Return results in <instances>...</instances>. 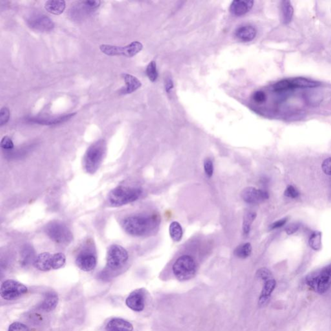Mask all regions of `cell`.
<instances>
[{
  "instance_id": "obj_2",
  "label": "cell",
  "mask_w": 331,
  "mask_h": 331,
  "mask_svg": "<svg viewBox=\"0 0 331 331\" xmlns=\"http://www.w3.org/2000/svg\"><path fill=\"white\" fill-rule=\"evenodd\" d=\"M107 144L104 140L94 142L87 148L83 159V165L87 173L94 174L97 172L106 155Z\"/></svg>"
},
{
  "instance_id": "obj_35",
  "label": "cell",
  "mask_w": 331,
  "mask_h": 331,
  "mask_svg": "<svg viewBox=\"0 0 331 331\" xmlns=\"http://www.w3.org/2000/svg\"><path fill=\"white\" fill-rule=\"evenodd\" d=\"M1 147L5 150H12L14 148V143L11 139L8 136H5L1 140Z\"/></svg>"
},
{
  "instance_id": "obj_25",
  "label": "cell",
  "mask_w": 331,
  "mask_h": 331,
  "mask_svg": "<svg viewBox=\"0 0 331 331\" xmlns=\"http://www.w3.org/2000/svg\"><path fill=\"white\" fill-rule=\"evenodd\" d=\"M170 235L172 240L175 242H179L181 240L183 236V230L181 225L178 222L174 221L171 223L170 226Z\"/></svg>"
},
{
  "instance_id": "obj_31",
  "label": "cell",
  "mask_w": 331,
  "mask_h": 331,
  "mask_svg": "<svg viewBox=\"0 0 331 331\" xmlns=\"http://www.w3.org/2000/svg\"><path fill=\"white\" fill-rule=\"evenodd\" d=\"M9 118V109L6 107H2L1 111H0V126H3L7 123Z\"/></svg>"
},
{
  "instance_id": "obj_14",
  "label": "cell",
  "mask_w": 331,
  "mask_h": 331,
  "mask_svg": "<svg viewBox=\"0 0 331 331\" xmlns=\"http://www.w3.org/2000/svg\"><path fill=\"white\" fill-rule=\"evenodd\" d=\"M97 259L93 253L84 252L80 253L76 258V264L80 270L84 272H90L95 269Z\"/></svg>"
},
{
  "instance_id": "obj_42",
  "label": "cell",
  "mask_w": 331,
  "mask_h": 331,
  "mask_svg": "<svg viewBox=\"0 0 331 331\" xmlns=\"http://www.w3.org/2000/svg\"><path fill=\"white\" fill-rule=\"evenodd\" d=\"M166 91L168 93H170L171 90L174 88V84L173 81L171 78H167L166 80L165 84Z\"/></svg>"
},
{
  "instance_id": "obj_15",
  "label": "cell",
  "mask_w": 331,
  "mask_h": 331,
  "mask_svg": "<svg viewBox=\"0 0 331 331\" xmlns=\"http://www.w3.org/2000/svg\"><path fill=\"white\" fill-rule=\"evenodd\" d=\"M254 3V1L251 0H235L230 5V11L234 16H243L252 9Z\"/></svg>"
},
{
  "instance_id": "obj_6",
  "label": "cell",
  "mask_w": 331,
  "mask_h": 331,
  "mask_svg": "<svg viewBox=\"0 0 331 331\" xmlns=\"http://www.w3.org/2000/svg\"><path fill=\"white\" fill-rule=\"evenodd\" d=\"M173 272L179 281L191 280L196 275L197 265L191 256L184 255L177 259L173 266Z\"/></svg>"
},
{
  "instance_id": "obj_20",
  "label": "cell",
  "mask_w": 331,
  "mask_h": 331,
  "mask_svg": "<svg viewBox=\"0 0 331 331\" xmlns=\"http://www.w3.org/2000/svg\"><path fill=\"white\" fill-rule=\"evenodd\" d=\"M75 113H69L67 115L58 116L51 118H30L28 121L41 125H54L63 123L69 120Z\"/></svg>"
},
{
  "instance_id": "obj_13",
  "label": "cell",
  "mask_w": 331,
  "mask_h": 331,
  "mask_svg": "<svg viewBox=\"0 0 331 331\" xmlns=\"http://www.w3.org/2000/svg\"><path fill=\"white\" fill-rule=\"evenodd\" d=\"M242 197L245 202L256 205L268 199L269 194L266 190L256 189L254 187H247L243 190Z\"/></svg>"
},
{
  "instance_id": "obj_8",
  "label": "cell",
  "mask_w": 331,
  "mask_h": 331,
  "mask_svg": "<svg viewBox=\"0 0 331 331\" xmlns=\"http://www.w3.org/2000/svg\"><path fill=\"white\" fill-rule=\"evenodd\" d=\"M143 49V45L139 41H133L130 44L120 47L112 45L103 44L100 46V50L107 56H123L131 58L137 54Z\"/></svg>"
},
{
  "instance_id": "obj_18",
  "label": "cell",
  "mask_w": 331,
  "mask_h": 331,
  "mask_svg": "<svg viewBox=\"0 0 331 331\" xmlns=\"http://www.w3.org/2000/svg\"><path fill=\"white\" fill-rule=\"evenodd\" d=\"M276 286V282L273 278L264 281V287H263L260 299H259V305L260 306H264L268 303L272 293L275 291Z\"/></svg>"
},
{
  "instance_id": "obj_4",
  "label": "cell",
  "mask_w": 331,
  "mask_h": 331,
  "mask_svg": "<svg viewBox=\"0 0 331 331\" xmlns=\"http://www.w3.org/2000/svg\"><path fill=\"white\" fill-rule=\"evenodd\" d=\"M306 283L315 292L320 295L326 293L331 287V264L310 274L306 278Z\"/></svg>"
},
{
  "instance_id": "obj_29",
  "label": "cell",
  "mask_w": 331,
  "mask_h": 331,
  "mask_svg": "<svg viewBox=\"0 0 331 331\" xmlns=\"http://www.w3.org/2000/svg\"><path fill=\"white\" fill-rule=\"evenodd\" d=\"M309 245L315 251H320L322 248V234L320 232H315L309 240Z\"/></svg>"
},
{
  "instance_id": "obj_23",
  "label": "cell",
  "mask_w": 331,
  "mask_h": 331,
  "mask_svg": "<svg viewBox=\"0 0 331 331\" xmlns=\"http://www.w3.org/2000/svg\"><path fill=\"white\" fill-rule=\"evenodd\" d=\"M45 8L47 12L54 15H60L64 11L65 2L61 0L47 1L45 4Z\"/></svg>"
},
{
  "instance_id": "obj_9",
  "label": "cell",
  "mask_w": 331,
  "mask_h": 331,
  "mask_svg": "<svg viewBox=\"0 0 331 331\" xmlns=\"http://www.w3.org/2000/svg\"><path fill=\"white\" fill-rule=\"evenodd\" d=\"M28 292L25 285L14 280H7L3 282L0 288V295L3 299L11 301L23 297Z\"/></svg>"
},
{
  "instance_id": "obj_19",
  "label": "cell",
  "mask_w": 331,
  "mask_h": 331,
  "mask_svg": "<svg viewBox=\"0 0 331 331\" xmlns=\"http://www.w3.org/2000/svg\"><path fill=\"white\" fill-rule=\"evenodd\" d=\"M106 331H133V326L130 322L127 320L118 319L109 320L106 326Z\"/></svg>"
},
{
  "instance_id": "obj_40",
  "label": "cell",
  "mask_w": 331,
  "mask_h": 331,
  "mask_svg": "<svg viewBox=\"0 0 331 331\" xmlns=\"http://www.w3.org/2000/svg\"><path fill=\"white\" fill-rule=\"evenodd\" d=\"M299 229V225L297 223H293V224L289 225L286 229V232L288 235H291L297 232Z\"/></svg>"
},
{
  "instance_id": "obj_33",
  "label": "cell",
  "mask_w": 331,
  "mask_h": 331,
  "mask_svg": "<svg viewBox=\"0 0 331 331\" xmlns=\"http://www.w3.org/2000/svg\"><path fill=\"white\" fill-rule=\"evenodd\" d=\"M256 276H257L259 279L262 280L264 282L265 280L270 279V278H273L271 272L266 268L259 269L257 273H256Z\"/></svg>"
},
{
  "instance_id": "obj_39",
  "label": "cell",
  "mask_w": 331,
  "mask_h": 331,
  "mask_svg": "<svg viewBox=\"0 0 331 331\" xmlns=\"http://www.w3.org/2000/svg\"><path fill=\"white\" fill-rule=\"evenodd\" d=\"M31 249L32 248L30 247H25V249L23 250L22 256L23 262H28V260H30V259L33 258L31 256H32L33 254V251H32Z\"/></svg>"
},
{
  "instance_id": "obj_38",
  "label": "cell",
  "mask_w": 331,
  "mask_h": 331,
  "mask_svg": "<svg viewBox=\"0 0 331 331\" xmlns=\"http://www.w3.org/2000/svg\"><path fill=\"white\" fill-rule=\"evenodd\" d=\"M322 167L326 174L331 175V157L328 158L324 161Z\"/></svg>"
},
{
  "instance_id": "obj_5",
  "label": "cell",
  "mask_w": 331,
  "mask_h": 331,
  "mask_svg": "<svg viewBox=\"0 0 331 331\" xmlns=\"http://www.w3.org/2000/svg\"><path fill=\"white\" fill-rule=\"evenodd\" d=\"M66 262L65 254L61 253L52 254L43 253L38 254L33 262V265L38 271L47 272L51 269L57 270L62 268Z\"/></svg>"
},
{
  "instance_id": "obj_1",
  "label": "cell",
  "mask_w": 331,
  "mask_h": 331,
  "mask_svg": "<svg viewBox=\"0 0 331 331\" xmlns=\"http://www.w3.org/2000/svg\"><path fill=\"white\" fill-rule=\"evenodd\" d=\"M159 223L160 218L157 215H137L124 219L122 227L129 235L140 237L150 234Z\"/></svg>"
},
{
  "instance_id": "obj_21",
  "label": "cell",
  "mask_w": 331,
  "mask_h": 331,
  "mask_svg": "<svg viewBox=\"0 0 331 331\" xmlns=\"http://www.w3.org/2000/svg\"><path fill=\"white\" fill-rule=\"evenodd\" d=\"M59 298L58 295L53 291L46 293L44 299L41 305V308L45 312H51L58 306Z\"/></svg>"
},
{
  "instance_id": "obj_22",
  "label": "cell",
  "mask_w": 331,
  "mask_h": 331,
  "mask_svg": "<svg viewBox=\"0 0 331 331\" xmlns=\"http://www.w3.org/2000/svg\"><path fill=\"white\" fill-rule=\"evenodd\" d=\"M293 89L297 88H313L320 86V83L311 79L297 77L291 79Z\"/></svg>"
},
{
  "instance_id": "obj_10",
  "label": "cell",
  "mask_w": 331,
  "mask_h": 331,
  "mask_svg": "<svg viewBox=\"0 0 331 331\" xmlns=\"http://www.w3.org/2000/svg\"><path fill=\"white\" fill-rule=\"evenodd\" d=\"M128 253L124 247L118 245H111L107 253V267L111 270L122 268L128 260Z\"/></svg>"
},
{
  "instance_id": "obj_34",
  "label": "cell",
  "mask_w": 331,
  "mask_h": 331,
  "mask_svg": "<svg viewBox=\"0 0 331 331\" xmlns=\"http://www.w3.org/2000/svg\"><path fill=\"white\" fill-rule=\"evenodd\" d=\"M8 331H29V330L25 324L16 322L10 324Z\"/></svg>"
},
{
  "instance_id": "obj_16",
  "label": "cell",
  "mask_w": 331,
  "mask_h": 331,
  "mask_svg": "<svg viewBox=\"0 0 331 331\" xmlns=\"http://www.w3.org/2000/svg\"><path fill=\"white\" fill-rule=\"evenodd\" d=\"M126 86L120 90L119 93L121 95H128L137 91L142 86L141 82L135 76L129 74H122Z\"/></svg>"
},
{
  "instance_id": "obj_41",
  "label": "cell",
  "mask_w": 331,
  "mask_h": 331,
  "mask_svg": "<svg viewBox=\"0 0 331 331\" xmlns=\"http://www.w3.org/2000/svg\"><path fill=\"white\" fill-rule=\"evenodd\" d=\"M287 221V218H284L281 219V220L276 221V222L273 223L270 227V229L273 230L276 229H278V228L282 227L285 224H286Z\"/></svg>"
},
{
  "instance_id": "obj_3",
  "label": "cell",
  "mask_w": 331,
  "mask_h": 331,
  "mask_svg": "<svg viewBox=\"0 0 331 331\" xmlns=\"http://www.w3.org/2000/svg\"><path fill=\"white\" fill-rule=\"evenodd\" d=\"M142 192L139 188L119 186L109 192L107 199L113 207H122L137 201L141 196Z\"/></svg>"
},
{
  "instance_id": "obj_7",
  "label": "cell",
  "mask_w": 331,
  "mask_h": 331,
  "mask_svg": "<svg viewBox=\"0 0 331 331\" xmlns=\"http://www.w3.org/2000/svg\"><path fill=\"white\" fill-rule=\"evenodd\" d=\"M45 232L52 241L58 244L68 245L73 240V234L69 228L58 221L47 225Z\"/></svg>"
},
{
  "instance_id": "obj_32",
  "label": "cell",
  "mask_w": 331,
  "mask_h": 331,
  "mask_svg": "<svg viewBox=\"0 0 331 331\" xmlns=\"http://www.w3.org/2000/svg\"><path fill=\"white\" fill-rule=\"evenodd\" d=\"M204 170L208 177H211L214 174V164L212 160L208 158L204 161Z\"/></svg>"
},
{
  "instance_id": "obj_11",
  "label": "cell",
  "mask_w": 331,
  "mask_h": 331,
  "mask_svg": "<svg viewBox=\"0 0 331 331\" xmlns=\"http://www.w3.org/2000/svg\"><path fill=\"white\" fill-rule=\"evenodd\" d=\"M27 23L30 28L39 32H49L53 29V21L42 13H34L27 19Z\"/></svg>"
},
{
  "instance_id": "obj_37",
  "label": "cell",
  "mask_w": 331,
  "mask_h": 331,
  "mask_svg": "<svg viewBox=\"0 0 331 331\" xmlns=\"http://www.w3.org/2000/svg\"><path fill=\"white\" fill-rule=\"evenodd\" d=\"M253 99L254 101L258 103V104H262L265 102L267 99L266 94L264 91H256L253 95Z\"/></svg>"
},
{
  "instance_id": "obj_27",
  "label": "cell",
  "mask_w": 331,
  "mask_h": 331,
  "mask_svg": "<svg viewBox=\"0 0 331 331\" xmlns=\"http://www.w3.org/2000/svg\"><path fill=\"white\" fill-rule=\"evenodd\" d=\"M256 218V214L249 212L245 214L243 218V231L244 236H247L251 232V225Z\"/></svg>"
},
{
  "instance_id": "obj_12",
  "label": "cell",
  "mask_w": 331,
  "mask_h": 331,
  "mask_svg": "<svg viewBox=\"0 0 331 331\" xmlns=\"http://www.w3.org/2000/svg\"><path fill=\"white\" fill-rule=\"evenodd\" d=\"M146 290L144 289H136L129 294L126 298V306L135 312H141L145 308Z\"/></svg>"
},
{
  "instance_id": "obj_36",
  "label": "cell",
  "mask_w": 331,
  "mask_h": 331,
  "mask_svg": "<svg viewBox=\"0 0 331 331\" xmlns=\"http://www.w3.org/2000/svg\"><path fill=\"white\" fill-rule=\"evenodd\" d=\"M285 196L290 197V198L295 199L299 197L300 193L293 186H288L284 192Z\"/></svg>"
},
{
  "instance_id": "obj_28",
  "label": "cell",
  "mask_w": 331,
  "mask_h": 331,
  "mask_svg": "<svg viewBox=\"0 0 331 331\" xmlns=\"http://www.w3.org/2000/svg\"><path fill=\"white\" fill-rule=\"evenodd\" d=\"M293 89L291 79H284L273 85V90L275 92L287 91Z\"/></svg>"
},
{
  "instance_id": "obj_17",
  "label": "cell",
  "mask_w": 331,
  "mask_h": 331,
  "mask_svg": "<svg viewBox=\"0 0 331 331\" xmlns=\"http://www.w3.org/2000/svg\"><path fill=\"white\" fill-rule=\"evenodd\" d=\"M257 30L251 25H243L237 28L235 36L242 42H249L256 38Z\"/></svg>"
},
{
  "instance_id": "obj_24",
  "label": "cell",
  "mask_w": 331,
  "mask_h": 331,
  "mask_svg": "<svg viewBox=\"0 0 331 331\" xmlns=\"http://www.w3.org/2000/svg\"><path fill=\"white\" fill-rule=\"evenodd\" d=\"M282 12L283 21L285 24H289L292 21L294 9L291 2L289 1H283L282 2Z\"/></svg>"
},
{
  "instance_id": "obj_26",
  "label": "cell",
  "mask_w": 331,
  "mask_h": 331,
  "mask_svg": "<svg viewBox=\"0 0 331 331\" xmlns=\"http://www.w3.org/2000/svg\"><path fill=\"white\" fill-rule=\"evenodd\" d=\"M252 246L251 243H247L238 246L234 251V255L239 258L246 259L251 256Z\"/></svg>"
},
{
  "instance_id": "obj_30",
  "label": "cell",
  "mask_w": 331,
  "mask_h": 331,
  "mask_svg": "<svg viewBox=\"0 0 331 331\" xmlns=\"http://www.w3.org/2000/svg\"><path fill=\"white\" fill-rule=\"evenodd\" d=\"M146 73L151 82H155L158 78L157 64L155 61H152L147 66Z\"/></svg>"
}]
</instances>
